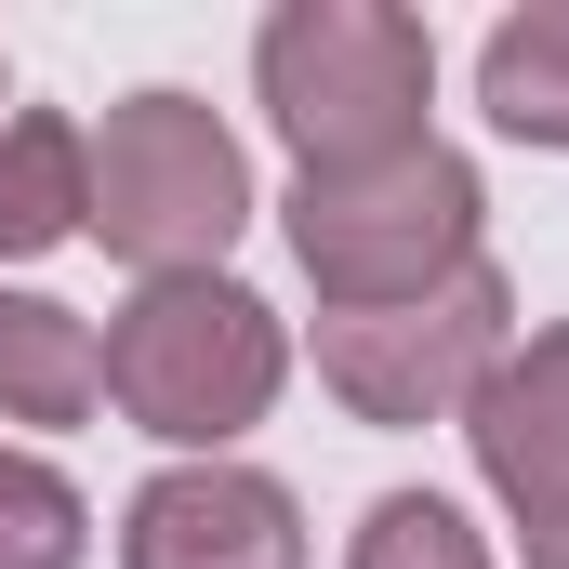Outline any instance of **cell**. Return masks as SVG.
Returning <instances> with one entry per match:
<instances>
[{"label": "cell", "mask_w": 569, "mask_h": 569, "mask_svg": "<svg viewBox=\"0 0 569 569\" xmlns=\"http://www.w3.org/2000/svg\"><path fill=\"white\" fill-rule=\"evenodd\" d=\"M80 557H93V503L40 450H0V569H80Z\"/></svg>", "instance_id": "11"}, {"label": "cell", "mask_w": 569, "mask_h": 569, "mask_svg": "<svg viewBox=\"0 0 569 569\" xmlns=\"http://www.w3.org/2000/svg\"><path fill=\"white\" fill-rule=\"evenodd\" d=\"M80 226H93V133L53 107H13L0 120V266H40Z\"/></svg>", "instance_id": "8"}, {"label": "cell", "mask_w": 569, "mask_h": 569, "mask_svg": "<svg viewBox=\"0 0 569 569\" xmlns=\"http://www.w3.org/2000/svg\"><path fill=\"white\" fill-rule=\"evenodd\" d=\"M463 437H477V477L503 490L517 543L569 517V318L530 331V345H503V371L463 398Z\"/></svg>", "instance_id": "7"}, {"label": "cell", "mask_w": 569, "mask_h": 569, "mask_svg": "<svg viewBox=\"0 0 569 569\" xmlns=\"http://www.w3.org/2000/svg\"><path fill=\"white\" fill-rule=\"evenodd\" d=\"M0 120H13V80H0Z\"/></svg>", "instance_id": "14"}, {"label": "cell", "mask_w": 569, "mask_h": 569, "mask_svg": "<svg viewBox=\"0 0 569 569\" xmlns=\"http://www.w3.org/2000/svg\"><path fill=\"white\" fill-rule=\"evenodd\" d=\"M120 569H305V503L266 463H159L120 503Z\"/></svg>", "instance_id": "6"}, {"label": "cell", "mask_w": 569, "mask_h": 569, "mask_svg": "<svg viewBox=\"0 0 569 569\" xmlns=\"http://www.w3.org/2000/svg\"><path fill=\"white\" fill-rule=\"evenodd\" d=\"M477 212H490L477 159L425 133V146H398V159H371V172H305L291 186V266L318 279L331 318L411 305V291L477 266Z\"/></svg>", "instance_id": "3"}, {"label": "cell", "mask_w": 569, "mask_h": 569, "mask_svg": "<svg viewBox=\"0 0 569 569\" xmlns=\"http://www.w3.org/2000/svg\"><path fill=\"white\" fill-rule=\"evenodd\" d=\"M503 345H517V291H503L490 252H477L463 279L411 291V305H358V318L318 305V385H331L358 425H450V411L503 371Z\"/></svg>", "instance_id": "5"}, {"label": "cell", "mask_w": 569, "mask_h": 569, "mask_svg": "<svg viewBox=\"0 0 569 569\" xmlns=\"http://www.w3.org/2000/svg\"><path fill=\"white\" fill-rule=\"evenodd\" d=\"M517 557H530V569H569V517H557V530H530Z\"/></svg>", "instance_id": "13"}, {"label": "cell", "mask_w": 569, "mask_h": 569, "mask_svg": "<svg viewBox=\"0 0 569 569\" xmlns=\"http://www.w3.org/2000/svg\"><path fill=\"white\" fill-rule=\"evenodd\" d=\"M107 398V345L53 291H0V425H80Z\"/></svg>", "instance_id": "9"}, {"label": "cell", "mask_w": 569, "mask_h": 569, "mask_svg": "<svg viewBox=\"0 0 569 569\" xmlns=\"http://www.w3.org/2000/svg\"><path fill=\"white\" fill-rule=\"evenodd\" d=\"M93 345H107V398L146 437H172L186 463H226V437H252L291 385L279 305L239 279H146Z\"/></svg>", "instance_id": "1"}, {"label": "cell", "mask_w": 569, "mask_h": 569, "mask_svg": "<svg viewBox=\"0 0 569 569\" xmlns=\"http://www.w3.org/2000/svg\"><path fill=\"white\" fill-rule=\"evenodd\" d=\"M252 226V159L199 93H120L93 133V226L146 279H226V239Z\"/></svg>", "instance_id": "4"}, {"label": "cell", "mask_w": 569, "mask_h": 569, "mask_svg": "<svg viewBox=\"0 0 569 569\" xmlns=\"http://www.w3.org/2000/svg\"><path fill=\"white\" fill-rule=\"evenodd\" d=\"M345 569H490V543L463 530V503H437V490H385V503L358 517Z\"/></svg>", "instance_id": "12"}, {"label": "cell", "mask_w": 569, "mask_h": 569, "mask_svg": "<svg viewBox=\"0 0 569 569\" xmlns=\"http://www.w3.org/2000/svg\"><path fill=\"white\" fill-rule=\"evenodd\" d=\"M266 120L291 133L305 172H371L398 146H425V93H437V40L398 0H279L252 40Z\"/></svg>", "instance_id": "2"}, {"label": "cell", "mask_w": 569, "mask_h": 569, "mask_svg": "<svg viewBox=\"0 0 569 569\" xmlns=\"http://www.w3.org/2000/svg\"><path fill=\"white\" fill-rule=\"evenodd\" d=\"M477 107L517 146H569V0H530L477 40Z\"/></svg>", "instance_id": "10"}]
</instances>
